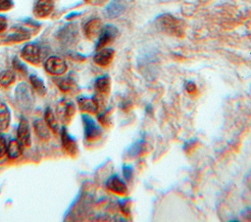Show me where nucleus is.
Returning a JSON list of instances; mask_svg holds the SVG:
<instances>
[{"label":"nucleus","mask_w":251,"mask_h":222,"mask_svg":"<svg viewBox=\"0 0 251 222\" xmlns=\"http://www.w3.org/2000/svg\"><path fill=\"white\" fill-rule=\"evenodd\" d=\"M157 28L171 36L181 38L184 36V22L171 14H162L155 20Z\"/></svg>","instance_id":"nucleus-1"},{"label":"nucleus","mask_w":251,"mask_h":222,"mask_svg":"<svg viewBox=\"0 0 251 222\" xmlns=\"http://www.w3.org/2000/svg\"><path fill=\"white\" fill-rule=\"evenodd\" d=\"M82 123L84 128V138L86 141L94 142L101 138L102 129L89 114L85 113L82 115Z\"/></svg>","instance_id":"nucleus-2"},{"label":"nucleus","mask_w":251,"mask_h":222,"mask_svg":"<svg viewBox=\"0 0 251 222\" xmlns=\"http://www.w3.org/2000/svg\"><path fill=\"white\" fill-rule=\"evenodd\" d=\"M75 113V106L71 100H61L56 109L57 118L64 124H69Z\"/></svg>","instance_id":"nucleus-3"},{"label":"nucleus","mask_w":251,"mask_h":222,"mask_svg":"<svg viewBox=\"0 0 251 222\" xmlns=\"http://www.w3.org/2000/svg\"><path fill=\"white\" fill-rule=\"evenodd\" d=\"M44 67L48 73L54 76L63 75L68 69L66 61L57 56L49 57L44 63Z\"/></svg>","instance_id":"nucleus-4"},{"label":"nucleus","mask_w":251,"mask_h":222,"mask_svg":"<svg viewBox=\"0 0 251 222\" xmlns=\"http://www.w3.org/2000/svg\"><path fill=\"white\" fill-rule=\"evenodd\" d=\"M21 56L25 62L35 65V66L39 65L42 61L41 48L36 43L26 44L23 48V50L21 52Z\"/></svg>","instance_id":"nucleus-5"},{"label":"nucleus","mask_w":251,"mask_h":222,"mask_svg":"<svg viewBox=\"0 0 251 222\" xmlns=\"http://www.w3.org/2000/svg\"><path fill=\"white\" fill-rule=\"evenodd\" d=\"M118 34H119V30L113 24H107L104 27H102L101 32L98 36L96 49L99 50V49H102L105 46H107L118 36Z\"/></svg>","instance_id":"nucleus-6"},{"label":"nucleus","mask_w":251,"mask_h":222,"mask_svg":"<svg viewBox=\"0 0 251 222\" xmlns=\"http://www.w3.org/2000/svg\"><path fill=\"white\" fill-rule=\"evenodd\" d=\"M15 93L20 108L22 110H29L32 102V95L29 87L26 84H20L17 87Z\"/></svg>","instance_id":"nucleus-7"},{"label":"nucleus","mask_w":251,"mask_h":222,"mask_svg":"<svg viewBox=\"0 0 251 222\" xmlns=\"http://www.w3.org/2000/svg\"><path fill=\"white\" fill-rule=\"evenodd\" d=\"M17 139L23 145V147H29L31 144L30 127L25 117H22L19 122L17 128Z\"/></svg>","instance_id":"nucleus-8"},{"label":"nucleus","mask_w":251,"mask_h":222,"mask_svg":"<svg viewBox=\"0 0 251 222\" xmlns=\"http://www.w3.org/2000/svg\"><path fill=\"white\" fill-rule=\"evenodd\" d=\"M61 142L63 149L71 156H76L78 154V146L75 139L69 134V132L64 128L61 133Z\"/></svg>","instance_id":"nucleus-9"},{"label":"nucleus","mask_w":251,"mask_h":222,"mask_svg":"<svg viewBox=\"0 0 251 222\" xmlns=\"http://www.w3.org/2000/svg\"><path fill=\"white\" fill-rule=\"evenodd\" d=\"M106 186L108 188V190H110L112 193L120 195V196H126L127 195V187L126 184L125 183V181L123 179H121L118 175H113L111 176L107 182H106Z\"/></svg>","instance_id":"nucleus-10"},{"label":"nucleus","mask_w":251,"mask_h":222,"mask_svg":"<svg viewBox=\"0 0 251 222\" xmlns=\"http://www.w3.org/2000/svg\"><path fill=\"white\" fill-rule=\"evenodd\" d=\"M78 109L86 113H96L99 110V102L97 98L81 96L77 98Z\"/></svg>","instance_id":"nucleus-11"},{"label":"nucleus","mask_w":251,"mask_h":222,"mask_svg":"<svg viewBox=\"0 0 251 222\" xmlns=\"http://www.w3.org/2000/svg\"><path fill=\"white\" fill-rule=\"evenodd\" d=\"M101 29H102V22H101V20L98 19V18H94V19L89 20L84 24V27H83L85 37L90 39V40L99 36V34L101 32Z\"/></svg>","instance_id":"nucleus-12"},{"label":"nucleus","mask_w":251,"mask_h":222,"mask_svg":"<svg viewBox=\"0 0 251 222\" xmlns=\"http://www.w3.org/2000/svg\"><path fill=\"white\" fill-rule=\"evenodd\" d=\"M115 56V51L112 48H102L94 55L93 61L100 67H107L111 64Z\"/></svg>","instance_id":"nucleus-13"},{"label":"nucleus","mask_w":251,"mask_h":222,"mask_svg":"<svg viewBox=\"0 0 251 222\" xmlns=\"http://www.w3.org/2000/svg\"><path fill=\"white\" fill-rule=\"evenodd\" d=\"M53 0H37L33 6V14L37 18H46L53 11Z\"/></svg>","instance_id":"nucleus-14"},{"label":"nucleus","mask_w":251,"mask_h":222,"mask_svg":"<svg viewBox=\"0 0 251 222\" xmlns=\"http://www.w3.org/2000/svg\"><path fill=\"white\" fill-rule=\"evenodd\" d=\"M126 8L125 0H112L105 8V13L109 18H117L125 12Z\"/></svg>","instance_id":"nucleus-15"},{"label":"nucleus","mask_w":251,"mask_h":222,"mask_svg":"<svg viewBox=\"0 0 251 222\" xmlns=\"http://www.w3.org/2000/svg\"><path fill=\"white\" fill-rule=\"evenodd\" d=\"M33 129L38 138L42 141H48L50 139V129L46 122L42 119H36L33 122Z\"/></svg>","instance_id":"nucleus-16"},{"label":"nucleus","mask_w":251,"mask_h":222,"mask_svg":"<svg viewBox=\"0 0 251 222\" xmlns=\"http://www.w3.org/2000/svg\"><path fill=\"white\" fill-rule=\"evenodd\" d=\"M11 121V112L8 106L0 101V132L8 129Z\"/></svg>","instance_id":"nucleus-17"},{"label":"nucleus","mask_w":251,"mask_h":222,"mask_svg":"<svg viewBox=\"0 0 251 222\" xmlns=\"http://www.w3.org/2000/svg\"><path fill=\"white\" fill-rule=\"evenodd\" d=\"M94 88L96 92L100 95H107L111 89V80L108 75L100 76L95 80Z\"/></svg>","instance_id":"nucleus-18"},{"label":"nucleus","mask_w":251,"mask_h":222,"mask_svg":"<svg viewBox=\"0 0 251 222\" xmlns=\"http://www.w3.org/2000/svg\"><path fill=\"white\" fill-rule=\"evenodd\" d=\"M23 154V145L17 139H13L7 145V155L11 159L19 158Z\"/></svg>","instance_id":"nucleus-19"},{"label":"nucleus","mask_w":251,"mask_h":222,"mask_svg":"<svg viewBox=\"0 0 251 222\" xmlns=\"http://www.w3.org/2000/svg\"><path fill=\"white\" fill-rule=\"evenodd\" d=\"M44 121L46 122L50 131H52L55 134H57L59 132L60 127H59V123H58V118L56 117L55 113L53 112V111L50 108H47L45 110Z\"/></svg>","instance_id":"nucleus-20"},{"label":"nucleus","mask_w":251,"mask_h":222,"mask_svg":"<svg viewBox=\"0 0 251 222\" xmlns=\"http://www.w3.org/2000/svg\"><path fill=\"white\" fill-rule=\"evenodd\" d=\"M29 81L31 84V87L34 89V91L39 94L40 96H44L47 92V88L41 78H39L37 75L32 74L29 77Z\"/></svg>","instance_id":"nucleus-21"},{"label":"nucleus","mask_w":251,"mask_h":222,"mask_svg":"<svg viewBox=\"0 0 251 222\" xmlns=\"http://www.w3.org/2000/svg\"><path fill=\"white\" fill-rule=\"evenodd\" d=\"M30 37V34L28 31L23 28H17L15 31H13L8 37V42H22L24 40H26Z\"/></svg>","instance_id":"nucleus-22"},{"label":"nucleus","mask_w":251,"mask_h":222,"mask_svg":"<svg viewBox=\"0 0 251 222\" xmlns=\"http://www.w3.org/2000/svg\"><path fill=\"white\" fill-rule=\"evenodd\" d=\"M56 83H57V86L59 87V89L62 92H66V93L72 92L75 88V83L71 77L60 78L56 81Z\"/></svg>","instance_id":"nucleus-23"},{"label":"nucleus","mask_w":251,"mask_h":222,"mask_svg":"<svg viewBox=\"0 0 251 222\" xmlns=\"http://www.w3.org/2000/svg\"><path fill=\"white\" fill-rule=\"evenodd\" d=\"M16 80L15 73L11 70H3L0 72V86L9 87Z\"/></svg>","instance_id":"nucleus-24"},{"label":"nucleus","mask_w":251,"mask_h":222,"mask_svg":"<svg viewBox=\"0 0 251 222\" xmlns=\"http://www.w3.org/2000/svg\"><path fill=\"white\" fill-rule=\"evenodd\" d=\"M145 144L143 141H139L136 142L135 144L132 145V147L129 149V154L131 156H138L139 155H141L144 150H145Z\"/></svg>","instance_id":"nucleus-25"},{"label":"nucleus","mask_w":251,"mask_h":222,"mask_svg":"<svg viewBox=\"0 0 251 222\" xmlns=\"http://www.w3.org/2000/svg\"><path fill=\"white\" fill-rule=\"evenodd\" d=\"M13 67H14V69H15L17 72H19V73H21V74H26L27 69H26L25 66L18 58H15V59L13 60Z\"/></svg>","instance_id":"nucleus-26"},{"label":"nucleus","mask_w":251,"mask_h":222,"mask_svg":"<svg viewBox=\"0 0 251 222\" xmlns=\"http://www.w3.org/2000/svg\"><path fill=\"white\" fill-rule=\"evenodd\" d=\"M123 174H124V177L129 181L131 178H132V174H133V169L130 165H124L123 167Z\"/></svg>","instance_id":"nucleus-27"},{"label":"nucleus","mask_w":251,"mask_h":222,"mask_svg":"<svg viewBox=\"0 0 251 222\" xmlns=\"http://www.w3.org/2000/svg\"><path fill=\"white\" fill-rule=\"evenodd\" d=\"M14 6L13 0H0V11H7Z\"/></svg>","instance_id":"nucleus-28"},{"label":"nucleus","mask_w":251,"mask_h":222,"mask_svg":"<svg viewBox=\"0 0 251 222\" xmlns=\"http://www.w3.org/2000/svg\"><path fill=\"white\" fill-rule=\"evenodd\" d=\"M7 154V143L5 138L0 134V158Z\"/></svg>","instance_id":"nucleus-29"},{"label":"nucleus","mask_w":251,"mask_h":222,"mask_svg":"<svg viewBox=\"0 0 251 222\" xmlns=\"http://www.w3.org/2000/svg\"><path fill=\"white\" fill-rule=\"evenodd\" d=\"M121 210L125 215H127L129 213V200H125L121 202Z\"/></svg>","instance_id":"nucleus-30"},{"label":"nucleus","mask_w":251,"mask_h":222,"mask_svg":"<svg viewBox=\"0 0 251 222\" xmlns=\"http://www.w3.org/2000/svg\"><path fill=\"white\" fill-rule=\"evenodd\" d=\"M185 89L188 93H194L196 91V85L192 81H188L185 85Z\"/></svg>","instance_id":"nucleus-31"},{"label":"nucleus","mask_w":251,"mask_h":222,"mask_svg":"<svg viewBox=\"0 0 251 222\" xmlns=\"http://www.w3.org/2000/svg\"><path fill=\"white\" fill-rule=\"evenodd\" d=\"M7 19L4 16L0 15V32H3L7 28Z\"/></svg>","instance_id":"nucleus-32"},{"label":"nucleus","mask_w":251,"mask_h":222,"mask_svg":"<svg viewBox=\"0 0 251 222\" xmlns=\"http://www.w3.org/2000/svg\"><path fill=\"white\" fill-rule=\"evenodd\" d=\"M84 1H86V2H88V1H90V0H84Z\"/></svg>","instance_id":"nucleus-33"}]
</instances>
